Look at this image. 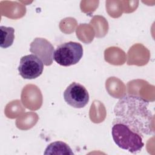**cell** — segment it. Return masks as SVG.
Returning <instances> with one entry per match:
<instances>
[{"mask_svg": "<svg viewBox=\"0 0 155 155\" xmlns=\"http://www.w3.org/2000/svg\"><path fill=\"white\" fill-rule=\"evenodd\" d=\"M150 102L136 94H125L114 108L113 123L119 122L130 127L141 136L154 134V114L149 108Z\"/></svg>", "mask_w": 155, "mask_h": 155, "instance_id": "cell-1", "label": "cell"}, {"mask_svg": "<svg viewBox=\"0 0 155 155\" xmlns=\"http://www.w3.org/2000/svg\"><path fill=\"white\" fill-rule=\"evenodd\" d=\"M111 135L118 147L131 153H139L144 146L143 137L124 124L112 123Z\"/></svg>", "mask_w": 155, "mask_h": 155, "instance_id": "cell-2", "label": "cell"}, {"mask_svg": "<svg viewBox=\"0 0 155 155\" xmlns=\"http://www.w3.org/2000/svg\"><path fill=\"white\" fill-rule=\"evenodd\" d=\"M83 47L76 42L63 43L56 48L53 53V60L59 65L68 67L76 64L82 58Z\"/></svg>", "mask_w": 155, "mask_h": 155, "instance_id": "cell-3", "label": "cell"}, {"mask_svg": "<svg viewBox=\"0 0 155 155\" xmlns=\"http://www.w3.org/2000/svg\"><path fill=\"white\" fill-rule=\"evenodd\" d=\"M64 99L70 106L75 108H82L88 103L90 97L84 85L73 82L64 91Z\"/></svg>", "mask_w": 155, "mask_h": 155, "instance_id": "cell-4", "label": "cell"}, {"mask_svg": "<svg viewBox=\"0 0 155 155\" xmlns=\"http://www.w3.org/2000/svg\"><path fill=\"white\" fill-rule=\"evenodd\" d=\"M44 65L43 62L38 56L30 54L21 58L18 70L22 78L34 79L42 74Z\"/></svg>", "mask_w": 155, "mask_h": 155, "instance_id": "cell-5", "label": "cell"}, {"mask_svg": "<svg viewBox=\"0 0 155 155\" xmlns=\"http://www.w3.org/2000/svg\"><path fill=\"white\" fill-rule=\"evenodd\" d=\"M54 51L53 45L45 38H36L30 45V51L38 56L46 66L52 64Z\"/></svg>", "mask_w": 155, "mask_h": 155, "instance_id": "cell-6", "label": "cell"}, {"mask_svg": "<svg viewBox=\"0 0 155 155\" xmlns=\"http://www.w3.org/2000/svg\"><path fill=\"white\" fill-rule=\"evenodd\" d=\"M44 154L73 155L74 153L66 143L62 141H56L51 142L47 147Z\"/></svg>", "mask_w": 155, "mask_h": 155, "instance_id": "cell-7", "label": "cell"}, {"mask_svg": "<svg viewBox=\"0 0 155 155\" xmlns=\"http://www.w3.org/2000/svg\"><path fill=\"white\" fill-rule=\"evenodd\" d=\"M0 47L7 48L10 47L15 39V29L11 27H0Z\"/></svg>", "mask_w": 155, "mask_h": 155, "instance_id": "cell-8", "label": "cell"}]
</instances>
